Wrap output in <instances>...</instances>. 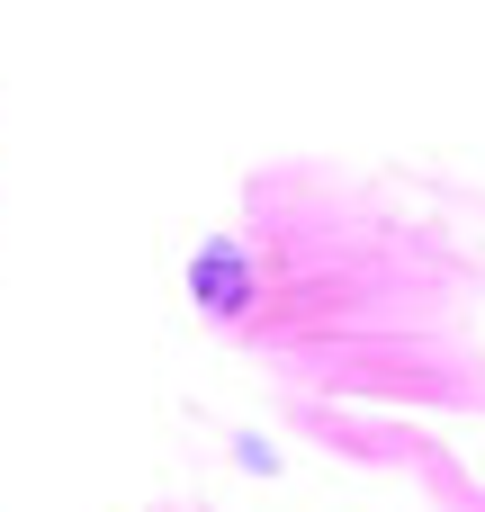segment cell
I'll list each match as a JSON object with an SVG mask.
<instances>
[{"mask_svg":"<svg viewBox=\"0 0 485 512\" xmlns=\"http://www.w3.org/2000/svg\"><path fill=\"white\" fill-rule=\"evenodd\" d=\"M198 288L216 297V315H234V252H216V261L198 270Z\"/></svg>","mask_w":485,"mask_h":512,"instance_id":"1","label":"cell"}]
</instances>
